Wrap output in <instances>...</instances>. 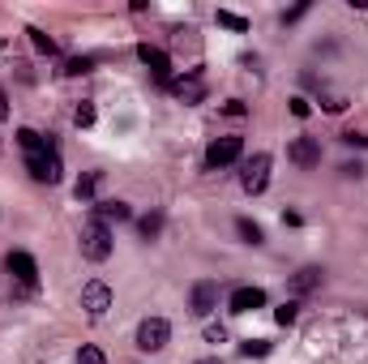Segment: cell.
<instances>
[{"mask_svg":"<svg viewBox=\"0 0 368 364\" xmlns=\"http://www.w3.org/2000/svg\"><path fill=\"white\" fill-rule=\"evenodd\" d=\"M287 159H291L296 168H304V172L317 168V163H322V142H317V137H296V142L287 146Z\"/></svg>","mask_w":368,"mask_h":364,"instance_id":"cell-8","label":"cell"},{"mask_svg":"<svg viewBox=\"0 0 368 364\" xmlns=\"http://www.w3.org/2000/svg\"><path fill=\"white\" fill-rule=\"evenodd\" d=\"M112 227L103 223V219H90L86 227H82V253L90 257V262H108L112 257Z\"/></svg>","mask_w":368,"mask_h":364,"instance_id":"cell-1","label":"cell"},{"mask_svg":"<svg viewBox=\"0 0 368 364\" xmlns=\"http://www.w3.org/2000/svg\"><path fill=\"white\" fill-rule=\"evenodd\" d=\"M167 339H172L167 318H146V322L137 326V347H141V351H163Z\"/></svg>","mask_w":368,"mask_h":364,"instance_id":"cell-4","label":"cell"},{"mask_svg":"<svg viewBox=\"0 0 368 364\" xmlns=\"http://www.w3.org/2000/svg\"><path fill=\"white\" fill-rule=\"evenodd\" d=\"M5 266H9V275H13L18 283H26V287H34V283H39V266H34V257H30V253L13 249V253L5 257Z\"/></svg>","mask_w":368,"mask_h":364,"instance_id":"cell-10","label":"cell"},{"mask_svg":"<svg viewBox=\"0 0 368 364\" xmlns=\"http://www.w3.org/2000/svg\"><path fill=\"white\" fill-rule=\"evenodd\" d=\"M73 125H77V129H90V125H94V103H77Z\"/></svg>","mask_w":368,"mask_h":364,"instance_id":"cell-20","label":"cell"},{"mask_svg":"<svg viewBox=\"0 0 368 364\" xmlns=\"http://www.w3.org/2000/svg\"><path fill=\"white\" fill-rule=\"evenodd\" d=\"M94 219H103V223H129L133 219V206L129 201H116V197L112 201H99L94 206Z\"/></svg>","mask_w":368,"mask_h":364,"instance_id":"cell-12","label":"cell"},{"mask_svg":"<svg viewBox=\"0 0 368 364\" xmlns=\"http://www.w3.org/2000/svg\"><path fill=\"white\" fill-rule=\"evenodd\" d=\"M223 112H227V116H244L248 108H244V103H240V99H227V103H223Z\"/></svg>","mask_w":368,"mask_h":364,"instance_id":"cell-26","label":"cell"},{"mask_svg":"<svg viewBox=\"0 0 368 364\" xmlns=\"http://www.w3.org/2000/svg\"><path fill=\"white\" fill-rule=\"evenodd\" d=\"M77 364H108V356H103L94 343H86V347L77 351Z\"/></svg>","mask_w":368,"mask_h":364,"instance_id":"cell-21","label":"cell"},{"mask_svg":"<svg viewBox=\"0 0 368 364\" xmlns=\"http://www.w3.org/2000/svg\"><path fill=\"white\" fill-rule=\"evenodd\" d=\"M26 34H30V43H34V51H43V56H56V39H51L47 30H39V26H30Z\"/></svg>","mask_w":368,"mask_h":364,"instance_id":"cell-15","label":"cell"},{"mask_svg":"<svg viewBox=\"0 0 368 364\" xmlns=\"http://www.w3.org/2000/svg\"><path fill=\"white\" fill-rule=\"evenodd\" d=\"M308 112H312V108H308V99L296 94V99H291V116H308Z\"/></svg>","mask_w":368,"mask_h":364,"instance_id":"cell-27","label":"cell"},{"mask_svg":"<svg viewBox=\"0 0 368 364\" xmlns=\"http://www.w3.org/2000/svg\"><path fill=\"white\" fill-rule=\"evenodd\" d=\"M261 304H266V291L261 287H236L231 300H227L231 313H253V308H261Z\"/></svg>","mask_w":368,"mask_h":364,"instance_id":"cell-11","label":"cell"},{"mask_svg":"<svg viewBox=\"0 0 368 364\" xmlns=\"http://www.w3.org/2000/svg\"><path fill=\"white\" fill-rule=\"evenodd\" d=\"M219 26H231V30H248V22H244L240 13H227V9H219Z\"/></svg>","mask_w":368,"mask_h":364,"instance_id":"cell-23","label":"cell"},{"mask_svg":"<svg viewBox=\"0 0 368 364\" xmlns=\"http://www.w3.org/2000/svg\"><path fill=\"white\" fill-rule=\"evenodd\" d=\"M343 142H347V146H368V137H364V133H343Z\"/></svg>","mask_w":368,"mask_h":364,"instance_id":"cell-29","label":"cell"},{"mask_svg":"<svg viewBox=\"0 0 368 364\" xmlns=\"http://www.w3.org/2000/svg\"><path fill=\"white\" fill-rule=\"evenodd\" d=\"M189 308L197 318H210L219 308V283L215 279H201V283H193V291H189Z\"/></svg>","mask_w":368,"mask_h":364,"instance_id":"cell-6","label":"cell"},{"mask_svg":"<svg viewBox=\"0 0 368 364\" xmlns=\"http://www.w3.org/2000/svg\"><path fill=\"white\" fill-rule=\"evenodd\" d=\"M244 154V137H236V133H227V137H215L205 146V168L210 172H219V168H231L236 159Z\"/></svg>","mask_w":368,"mask_h":364,"instance_id":"cell-2","label":"cell"},{"mask_svg":"<svg viewBox=\"0 0 368 364\" xmlns=\"http://www.w3.org/2000/svg\"><path fill=\"white\" fill-rule=\"evenodd\" d=\"M90 69H94V56H73V61L65 65V73H69V77H77V73H90Z\"/></svg>","mask_w":368,"mask_h":364,"instance_id":"cell-22","label":"cell"},{"mask_svg":"<svg viewBox=\"0 0 368 364\" xmlns=\"http://www.w3.org/2000/svg\"><path fill=\"white\" fill-rule=\"evenodd\" d=\"M201 364H219V360H201Z\"/></svg>","mask_w":368,"mask_h":364,"instance_id":"cell-31","label":"cell"},{"mask_svg":"<svg viewBox=\"0 0 368 364\" xmlns=\"http://www.w3.org/2000/svg\"><path fill=\"white\" fill-rule=\"evenodd\" d=\"M172 94L184 99V103H201V99H205V82H201V73H189V77H180V82H172Z\"/></svg>","mask_w":368,"mask_h":364,"instance_id":"cell-13","label":"cell"},{"mask_svg":"<svg viewBox=\"0 0 368 364\" xmlns=\"http://www.w3.org/2000/svg\"><path fill=\"white\" fill-rule=\"evenodd\" d=\"M296 318H300V304H296V300H287V304L274 308V322H279V326H296Z\"/></svg>","mask_w":368,"mask_h":364,"instance_id":"cell-18","label":"cell"},{"mask_svg":"<svg viewBox=\"0 0 368 364\" xmlns=\"http://www.w3.org/2000/svg\"><path fill=\"white\" fill-rule=\"evenodd\" d=\"M137 56H141V65H146L154 77L172 86V56H167L163 47H150V43H141V47H137Z\"/></svg>","mask_w":368,"mask_h":364,"instance_id":"cell-9","label":"cell"},{"mask_svg":"<svg viewBox=\"0 0 368 364\" xmlns=\"http://www.w3.org/2000/svg\"><path fill=\"white\" fill-rule=\"evenodd\" d=\"M205 339H210V343H223V339H227V330H223V326H210V330H205Z\"/></svg>","mask_w":368,"mask_h":364,"instance_id":"cell-28","label":"cell"},{"mask_svg":"<svg viewBox=\"0 0 368 364\" xmlns=\"http://www.w3.org/2000/svg\"><path fill=\"white\" fill-rule=\"evenodd\" d=\"M5 116H9V94L0 90V120H5Z\"/></svg>","mask_w":368,"mask_h":364,"instance_id":"cell-30","label":"cell"},{"mask_svg":"<svg viewBox=\"0 0 368 364\" xmlns=\"http://www.w3.org/2000/svg\"><path fill=\"white\" fill-rule=\"evenodd\" d=\"M236 232H240V240H244V244H261V240H266V232H261L253 219H236Z\"/></svg>","mask_w":368,"mask_h":364,"instance_id":"cell-17","label":"cell"},{"mask_svg":"<svg viewBox=\"0 0 368 364\" xmlns=\"http://www.w3.org/2000/svg\"><path fill=\"white\" fill-rule=\"evenodd\" d=\"M94 184H99V172H90V176H82L73 193H77V197H90V193H94Z\"/></svg>","mask_w":368,"mask_h":364,"instance_id":"cell-25","label":"cell"},{"mask_svg":"<svg viewBox=\"0 0 368 364\" xmlns=\"http://www.w3.org/2000/svg\"><path fill=\"white\" fill-rule=\"evenodd\" d=\"M322 279H326V270L322 266H304V270H296L291 275V296H304V291H312V287H322Z\"/></svg>","mask_w":368,"mask_h":364,"instance_id":"cell-14","label":"cell"},{"mask_svg":"<svg viewBox=\"0 0 368 364\" xmlns=\"http://www.w3.org/2000/svg\"><path fill=\"white\" fill-rule=\"evenodd\" d=\"M26 168H30V176L39 180V184H56L65 172H61V154H56V146H47V150H39V154H26Z\"/></svg>","mask_w":368,"mask_h":364,"instance_id":"cell-3","label":"cell"},{"mask_svg":"<svg viewBox=\"0 0 368 364\" xmlns=\"http://www.w3.org/2000/svg\"><path fill=\"white\" fill-rule=\"evenodd\" d=\"M82 308L99 322V318L112 308V287H108V283H99V279H90V283L82 287Z\"/></svg>","mask_w":368,"mask_h":364,"instance_id":"cell-7","label":"cell"},{"mask_svg":"<svg viewBox=\"0 0 368 364\" xmlns=\"http://www.w3.org/2000/svg\"><path fill=\"white\" fill-rule=\"evenodd\" d=\"M18 146H22L26 154H39V150H47L43 133H34V129H18Z\"/></svg>","mask_w":368,"mask_h":364,"instance_id":"cell-16","label":"cell"},{"mask_svg":"<svg viewBox=\"0 0 368 364\" xmlns=\"http://www.w3.org/2000/svg\"><path fill=\"white\" fill-rule=\"evenodd\" d=\"M240 184H244V193H261L270 184V154H253V159L244 163V172H240Z\"/></svg>","mask_w":368,"mask_h":364,"instance_id":"cell-5","label":"cell"},{"mask_svg":"<svg viewBox=\"0 0 368 364\" xmlns=\"http://www.w3.org/2000/svg\"><path fill=\"white\" fill-rule=\"evenodd\" d=\"M137 227H141V236H146V240H154V236L163 232V215H146V219H141Z\"/></svg>","mask_w":368,"mask_h":364,"instance_id":"cell-19","label":"cell"},{"mask_svg":"<svg viewBox=\"0 0 368 364\" xmlns=\"http://www.w3.org/2000/svg\"><path fill=\"white\" fill-rule=\"evenodd\" d=\"M240 351H244V356H270V343H266V339H248Z\"/></svg>","mask_w":368,"mask_h":364,"instance_id":"cell-24","label":"cell"}]
</instances>
